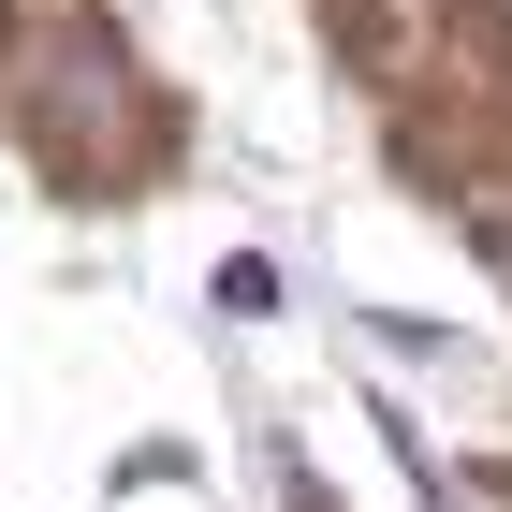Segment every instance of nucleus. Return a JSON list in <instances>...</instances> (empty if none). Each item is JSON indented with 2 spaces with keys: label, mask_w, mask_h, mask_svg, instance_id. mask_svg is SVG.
<instances>
[{
  "label": "nucleus",
  "mask_w": 512,
  "mask_h": 512,
  "mask_svg": "<svg viewBox=\"0 0 512 512\" xmlns=\"http://www.w3.org/2000/svg\"><path fill=\"white\" fill-rule=\"evenodd\" d=\"M469 235H483V264L512 278V205H469Z\"/></svg>",
  "instance_id": "2"
},
{
  "label": "nucleus",
  "mask_w": 512,
  "mask_h": 512,
  "mask_svg": "<svg viewBox=\"0 0 512 512\" xmlns=\"http://www.w3.org/2000/svg\"><path fill=\"white\" fill-rule=\"evenodd\" d=\"M220 308H235V322L278 308V264H264V249H235V264H220Z\"/></svg>",
  "instance_id": "1"
}]
</instances>
